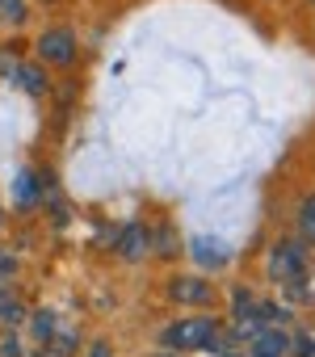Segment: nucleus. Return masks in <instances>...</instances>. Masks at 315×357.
I'll list each match as a JSON object with an SVG mask.
<instances>
[{
	"label": "nucleus",
	"instance_id": "obj_1",
	"mask_svg": "<svg viewBox=\"0 0 315 357\" xmlns=\"http://www.w3.org/2000/svg\"><path fill=\"white\" fill-rule=\"evenodd\" d=\"M160 344L164 353H223L231 344V332H223L215 315H185L160 332Z\"/></svg>",
	"mask_w": 315,
	"mask_h": 357
},
{
	"label": "nucleus",
	"instance_id": "obj_2",
	"mask_svg": "<svg viewBox=\"0 0 315 357\" xmlns=\"http://www.w3.org/2000/svg\"><path fill=\"white\" fill-rule=\"evenodd\" d=\"M269 273H273L277 286L298 282V278H311V265H307V257H302V240H282V244H273V252H269Z\"/></svg>",
	"mask_w": 315,
	"mask_h": 357
},
{
	"label": "nucleus",
	"instance_id": "obj_3",
	"mask_svg": "<svg viewBox=\"0 0 315 357\" xmlns=\"http://www.w3.org/2000/svg\"><path fill=\"white\" fill-rule=\"evenodd\" d=\"M38 55H43V63H51V68H72V63H76V34H72V30H43Z\"/></svg>",
	"mask_w": 315,
	"mask_h": 357
},
{
	"label": "nucleus",
	"instance_id": "obj_4",
	"mask_svg": "<svg viewBox=\"0 0 315 357\" xmlns=\"http://www.w3.org/2000/svg\"><path fill=\"white\" fill-rule=\"evenodd\" d=\"M169 298H173V303H181V307L206 311V307H210V298H215V290H210V282H206V278L185 273V278H173V282H169Z\"/></svg>",
	"mask_w": 315,
	"mask_h": 357
},
{
	"label": "nucleus",
	"instance_id": "obj_5",
	"mask_svg": "<svg viewBox=\"0 0 315 357\" xmlns=\"http://www.w3.org/2000/svg\"><path fill=\"white\" fill-rule=\"evenodd\" d=\"M190 257L202 265V269H223L227 261H231V248H227V240H219V236H194L190 240Z\"/></svg>",
	"mask_w": 315,
	"mask_h": 357
},
{
	"label": "nucleus",
	"instance_id": "obj_6",
	"mask_svg": "<svg viewBox=\"0 0 315 357\" xmlns=\"http://www.w3.org/2000/svg\"><path fill=\"white\" fill-rule=\"evenodd\" d=\"M248 353H256V357H290V332L286 328H261L252 336Z\"/></svg>",
	"mask_w": 315,
	"mask_h": 357
},
{
	"label": "nucleus",
	"instance_id": "obj_7",
	"mask_svg": "<svg viewBox=\"0 0 315 357\" xmlns=\"http://www.w3.org/2000/svg\"><path fill=\"white\" fill-rule=\"evenodd\" d=\"M147 248H151V244H147V227H143V223H126L122 236H118V257H122V261H143Z\"/></svg>",
	"mask_w": 315,
	"mask_h": 357
},
{
	"label": "nucleus",
	"instance_id": "obj_8",
	"mask_svg": "<svg viewBox=\"0 0 315 357\" xmlns=\"http://www.w3.org/2000/svg\"><path fill=\"white\" fill-rule=\"evenodd\" d=\"M55 328H59V315H55V311H30V315H26V332H30V340H34L38 349L55 336Z\"/></svg>",
	"mask_w": 315,
	"mask_h": 357
},
{
	"label": "nucleus",
	"instance_id": "obj_9",
	"mask_svg": "<svg viewBox=\"0 0 315 357\" xmlns=\"http://www.w3.org/2000/svg\"><path fill=\"white\" fill-rule=\"evenodd\" d=\"M26 303L17 298V290H9V286H0V324L5 328H22L26 324Z\"/></svg>",
	"mask_w": 315,
	"mask_h": 357
},
{
	"label": "nucleus",
	"instance_id": "obj_10",
	"mask_svg": "<svg viewBox=\"0 0 315 357\" xmlns=\"http://www.w3.org/2000/svg\"><path fill=\"white\" fill-rule=\"evenodd\" d=\"M13 80H17L26 93H34V97H43V93L51 89V76H47V68H43V63H22Z\"/></svg>",
	"mask_w": 315,
	"mask_h": 357
},
{
	"label": "nucleus",
	"instance_id": "obj_11",
	"mask_svg": "<svg viewBox=\"0 0 315 357\" xmlns=\"http://www.w3.org/2000/svg\"><path fill=\"white\" fill-rule=\"evenodd\" d=\"M256 307H261V298H256L248 286H236V290H231V319H236V324L256 319Z\"/></svg>",
	"mask_w": 315,
	"mask_h": 357
},
{
	"label": "nucleus",
	"instance_id": "obj_12",
	"mask_svg": "<svg viewBox=\"0 0 315 357\" xmlns=\"http://www.w3.org/2000/svg\"><path fill=\"white\" fill-rule=\"evenodd\" d=\"M298 231H302V240L315 244V194L302 198V206H298Z\"/></svg>",
	"mask_w": 315,
	"mask_h": 357
},
{
	"label": "nucleus",
	"instance_id": "obj_13",
	"mask_svg": "<svg viewBox=\"0 0 315 357\" xmlns=\"http://www.w3.org/2000/svg\"><path fill=\"white\" fill-rule=\"evenodd\" d=\"M30 9H26V0H0V22H9V26H26Z\"/></svg>",
	"mask_w": 315,
	"mask_h": 357
},
{
	"label": "nucleus",
	"instance_id": "obj_14",
	"mask_svg": "<svg viewBox=\"0 0 315 357\" xmlns=\"http://www.w3.org/2000/svg\"><path fill=\"white\" fill-rule=\"evenodd\" d=\"M0 357H26V340L17 328H5V336H0Z\"/></svg>",
	"mask_w": 315,
	"mask_h": 357
},
{
	"label": "nucleus",
	"instance_id": "obj_15",
	"mask_svg": "<svg viewBox=\"0 0 315 357\" xmlns=\"http://www.w3.org/2000/svg\"><path fill=\"white\" fill-rule=\"evenodd\" d=\"M290 353L294 357H315V332H290Z\"/></svg>",
	"mask_w": 315,
	"mask_h": 357
},
{
	"label": "nucleus",
	"instance_id": "obj_16",
	"mask_svg": "<svg viewBox=\"0 0 315 357\" xmlns=\"http://www.w3.org/2000/svg\"><path fill=\"white\" fill-rule=\"evenodd\" d=\"M30 185H34V176H30V172H22V181H17V190H22V194H17V202H22V206H30V202H34Z\"/></svg>",
	"mask_w": 315,
	"mask_h": 357
},
{
	"label": "nucleus",
	"instance_id": "obj_17",
	"mask_svg": "<svg viewBox=\"0 0 315 357\" xmlns=\"http://www.w3.org/2000/svg\"><path fill=\"white\" fill-rule=\"evenodd\" d=\"M89 357H114V344L109 340H93L89 344Z\"/></svg>",
	"mask_w": 315,
	"mask_h": 357
},
{
	"label": "nucleus",
	"instance_id": "obj_18",
	"mask_svg": "<svg viewBox=\"0 0 315 357\" xmlns=\"http://www.w3.org/2000/svg\"><path fill=\"white\" fill-rule=\"evenodd\" d=\"M0 273H17V261H13V252H5V248H0Z\"/></svg>",
	"mask_w": 315,
	"mask_h": 357
},
{
	"label": "nucleus",
	"instance_id": "obj_19",
	"mask_svg": "<svg viewBox=\"0 0 315 357\" xmlns=\"http://www.w3.org/2000/svg\"><path fill=\"white\" fill-rule=\"evenodd\" d=\"M26 357H55L51 349H34V353H26Z\"/></svg>",
	"mask_w": 315,
	"mask_h": 357
},
{
	"label": "nucleus",
	"instance_id": "obj_20",
	"mask_svg": "<svg viewBox=\"0 0 315 357\" xmlns=\"http://www.w3.org/2000/svg\"><path fill=\"white\" fill-rule=\"evenodd\" d=\"M160 357H185V353H160Z\"/></svg>",
	"mask_w": 315,
	"mask_h": 357
},
{
	"label": "nucleus",
	"instance_id": "obj_21",
	"mask_svg": "<svg viewBox=\"0 0 315 357\" xmlns=\"http://www.w3.org/2000/svg\"><path fill=\"white\" fill-rule=\"evenodd\" d=\"M311 286H315V269H311Z\"/></svg>",
	"mask_w": 315,
	"mask_h": 357
},
{
	"label": "nucleus",
	"instance_id": "obj_22",
	"mask_svg": "<svg viewBox=\"0 0 315 357\" xmlns=\"http://www.w3.org/2000/svg\"><path fill=\"white\" fill-rule=\"evenodd\" d=\"M248 357H256V353H248Z\"/></svg>",
	"mask_w": 315,
	"mask_h": 357
}]
</instances>
